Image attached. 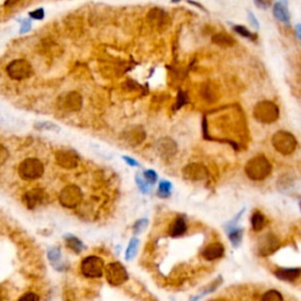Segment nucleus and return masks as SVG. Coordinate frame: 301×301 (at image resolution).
I'll return each instance as SVG.
<instances>
[{
	"label": "nucleus",
	"instance_id": "1",
	"mask_svg": "<svg viewBox=\"0 0 301 301\" xmlns=\"http://www.w3.org/2000/svg\"><path fill=\"white\" fill-rule=\"evenodd\" d=\"M245 171L250 179L260 181L266 179L271 174L272 166L265 156H256L247 162Z\"/></svg>",
	"mask_w": 301,
	"mask_h": 301
},
{
	"label": "nucleus",
	"instance_id": "2",
	"mask_svg": "<svg viewBox=\"0 0 301 301\" xmlns=\"http://www.w3.org/2000/svg\"><path fill=\"white\" fill-rule=\"evenodd\" d=\"M253 115L254 118L262 124H273L279 119V107L272 101H260L254 107Z\"/></svg>",
	"mask_w": 301,
	"mask_h": 301
},
{
	"label": "nucleus",
	"instance_id": "3",
	"mask_svg": "<svg viewBox=\"0 0 301 301\" xmlns=\"http://www.w3.org/2000/svg\"><path fill=\"white\" fill-rule=\"evenodd\" d=\"M44 171H45V168H44L43 162L36 158L25 159L18 167L19 177L26 181L38 179L44 174Z\"/></svg>",
	"mask_w": 301,
	"mask_h": 301
},
{
	"label": "nucleus",
	"instance_id": "4",
	"mask_svg": "<svg viewBox=\"0 0 301 301\" xmlns=\"http://www.w3.org/2000/svg\"><path fill=\"white\" fill-rule=\"evenodd\" d=\"M272 144L279 153L288 156V154L293 153L297 148L298 142L292 133L286 132V131H279L272 138Z\"/></svg>",
	"mask_w": 301,
	"mask_h": 301
},
{
	"label": "nucleus",
	"instance_id": "5",
	"mask_svg": "<svg viewBox=\"0 0 301 301\" xmlns=\"http://www.w3.org/2000/svg\"><path fill=\"white\" fill-rule=\"evenodd\" d=\"M8 77L13 80H25L30 78L33 73L32 65L25 59H16L11 61L6 67Z\"/></svg>",
	"mask_w": 301,
	"mask_h": 301
},
{
	"label": "nucleus",
	"instance_id": "6",
	"mask_svg": "<svg viewBox=\"0 0 301 301\" xmlns=\"http://www.w3.org/2000/svg\"><path fill=\"white\" fill-rule=\"evenodd\" d=\"M104 261L99 256L91 255L81 261V273L86 278H100L104 273Z\"/></svg>",
	"mask_w": 301,
	"mask_h": 301
},
{
	"label": "nucleus",
	"instance_id": "7",
	"mask_svg": "<svg viewBox=\"0 0 301 301\" xmlns=\"http://www.w3.org/2000/svg\"><path fill=\"white\" fill-rule=\"evenodd\" d=\"M83 200V192L78 186L69 185L60 192L59 201L64 207L67 208H74Z\"/></svg>",
	"mask_w": 301,
	"mask_h": 301
},
{
	"label": "nucleus",
	"instance_id": "8",
	"mask_svg": "<svg viewBox=\"0 0 301 301\" xmlns=\"http://www.w3.org/2000/svg\"><path fill=\"white\" fill-rule=\"evenodd\" d=\"M107 281L112 286H120L128 279L127 271L120 262H112L105 268Z\"/></svg>",
	"mask_w": 301,
	"mask_h": 301
},
{
	"label": "nucleus",
	"instance_id": "9",
	"mask_svg": "<svg viewBox=\"0 0 301 301\" xmlns=\"http://www.w3.org/2000/svg\"><path fill=\"white\" fill-rule=\"evenodd\" d=\"M60 106L69 112H75L83 106V98L78 92H69L60 99Z\"/></svg>",
	"mask_w": 301,
	"mask_h": 301
},
{
	"label": "nucleus",
	"instance_id": "10",
	"mask_svg": "<svg viewBox=\"0 0 301 301\" xmlns=\"http://www.w3.org/2000/svg\"><path fill=\"white\" fill-rule=\"evenodd\" d=\"M55 162L65 169L75 168L79 165V158L72 151H59L55 154Z\"/></svg>",
	"mask_w": 301,
	"mask_h": 301
},
{
	"label": "nucleus",
	"instance_id": "11",
	"mask_svg": "<svg viewBox=\"0 0 301 301\" xmlns=\"http://www.w3.org/2000/svg\"><path fill=\"white\" fill-rule=\"evenodd\" d=\"M184 177L188 180L199 181V180H205L208 177V171L204 165L200 163H191V165L186 166L183 171Z\"/></svg>",
	"mask_w": 301,
	"mask_h": 301
},
{
	"label": "nucleus",
	"instance_id": "12",
	"mask_svg": "<svg viewBox=\"0 0 301 301\" xmlns=\"http://www.w3.org/2000/svg\"><path fill=\"white\" fill-rule=\"evenodd\" d=\"M148 23L156 28H162L166 26V23L168 22V17L166 12H163L162 8H151V11L147 14Z\"/></svg>",
	"mask_w": 301,
	"mask_h": 301
},
{
	"label": "nucleus",
	"instance_id": "13",
	"mask_svg": "<svg viewBox=\"0 0 301 301\" xmlns=\"http://www.w3.org/2000/svg\"><path fill=\"white\" fill-rule=\"evenodd\" d=\"M44 200V191L40 188H33L31 191L26 192L23 201L26 205V207L30 209H34L38 205L43 203Z\"/></svg>",
	"mask_w": 301,
	"mask_h": 301
},
{
	"label": "nucleus",
	"instance_id": "14",
	"mask_svg": "<svg viewBox=\"0 0 301 301\" xmlns=\"http://www.w3.org/2000/svg\"><path fill=\"white\" fill-rule=\"evenodd\" d=\"M224 254V246L219 242H213V244L208 245L205 247V250L203 251V256L204 259L212 261V260H217L221 258Z\"/></svg>",
	"mask_w": 301,
	"mask_h": 301
},
{
	"label": "nucleus",
	"instance_id": "15",
	"mask_svg": "<svg viewBox=\"0 0 301 301\" xmlns=\"http://www.w3.org/2000/svg\"><path fill=\"white\" fill-rule=\"evenodd\" d=\"M273 16L276 17L277 20L281 23H288L289 22V13L286 6V2L278 1L273 6Z\"/></svg>",
	"mask_w": 301,
	"mask_h": 301
},
{
	"label": "nucleus",
	"instance_id": "16",
	"mask_svg": "<svg viewBox=\"0 0 301 301\" xmlns=\"http://www.w3.org/2000/svg\"><path fill=\"white\" fill-rule=\"evenodd\" d=\"M301 274L300 268H280L276 272V276L285 281H293Z\"/></svg>",
	"mask_w": 301,
	"mask_h": 301
},
{
	"label": "nucleus",
	"instance_id": "17",
	"mask_svg": "<svg viewBox=\"0 0 301 301\" xmlns=\"http://www.w3.org/2000/svg\"><path fill=\"white\" fill-rule=\"evenodd\" d=\"M212 42L214 43L215 45L221 46V47H232V46L235 44L234 39L226 33L215 34V36H213L212 38Z\"/></svg>",
	"mask_w": 301,
	"mask_h": 301
},
{
	"label": "nucleus",
	"instance_id": "18",
	"mask_svg": "<svg viewBox=\"0 0 301 301\" xmlns=\"http://www.w3.org/2000/svg\"><path fill=\"white\" fill-rule=\"evenodd\" d=\"M187 226H186V221L183 217H179L175 219V221L173 223V226L171 229V236L172 238H178V236H181L184 233L186 232Z\"/></svg>",
	"mask_w": 301,
	"mask_h": 301
},
{
	"label": "nucleus",
	"instance_id": "19",
	"mask_svg": "<svg viewBox=\"0 0 301 301\" xmlns=\"http://www.w3.org/2000/svg\"><path fill=\"white\" fill-rule=\"evenodd\" d=\"M158 146H159V150L162 151V153L166 154V156L168 154L167 151H169L171 156H173V153H175V144L173 140H171L169 138H163L159 140Z\"/></svg>",
	"mask_w": 301,
	"mask_h": 301
},
{
	"label": "nucleus",
	"instance_id": "20",
	"mask_svg": "<svg viewBox=\"0 0 301 301\" xmlns=\"http://www.w3.org/2000/svg\"><path fill=\"white\" fill-rule=\"evenodd\" d=\"M251 223H252V227L254 230L261 231L266 226V218L264 217V214H262V213L255 212L252 215Z\"/></svg>",
	"mask_w": 301,
	"mask_h": 301
},
{
	"label": "nucleus",
	"instance_id": "21",
	"mask_svg": "<svg viewBox=\"0 0 301 301\" xmlns=\"http://www.w3.org/2000/svg\"><path fill=\"white\" fill-rule=\"evenodd\" d=\"M66 245L69 250H72L75 253H80L84 248L83 242L79 240L78 238H74V236H69L66 239Z\"/></svg>",
	"mask_w": 301,
	"mask_h": 301
},
{
	"label": "nucleus",
	"instance_id": "22",
	"mask_svg": "<svg viewBox=\"0 0 301 301\" xmlns=\"http://www.w3.org/2000/svg\"><path fill=\"white\" fill-rule=\"evenodd\" d=\"M48 259L49 261H51V264L54 266L55 268H58V270H60V267L63 265H61V253L60 251L58 250V248H53V250L48 251Z\"/></svg>",
	"mask_w": 301,
	"mask_h": 301
},
{
	"label": "nucleus",
	"instance_id": "23",
	"mask_svg": "<svg viewBox=\"0 0 301 301\" xmlns=\"http://www.w3.org/2000/svg\"><path fill=\"white\" fill-rule=\"evenodd\" d=\"M233 30H234L238 34H240L241 37L246 38V39H251V40L256 39V34L252 33L247 27H245V26L242 25H234L233 26Z\"/></svg>",
	"mask_w": 301,
	"mask_h": 301
},
{
	"label": "nucleus",
	"instance_id": "24",
	"mask_svg": "<svg viewBox=\"0 0 301 301\" xmlns=\"http://www.w3.org/2000/svg\"><path fill=\"white\" fill-rule=\"evenodd\" d=\"M138 245H139L138 239L133 238L132 240H131L130 245H128V247H127V250H126V259L127 260H132L134 256L137 255V251H138Z\"/></svg>",
	"mask_w": 301,
	"mask_h": 301
},
{
	"label": "nucleus",
	"instance_id": "25",
	"mask_svg": "<svg viewBox=\"0 0 301 301\" xmlns=\"http://www.w3.org/2000/svg\"><path fill=\"white\" fill-rule=\"evenodd\" d=\"M229 236L231 239V242L233 244V246L236 247L241 241V236H242V231L239 229H232L231 227V232L229 233Z\"/></svg>",
	"mask_w": 301,
	"mask_h": 301
},
{
	"label": "nucleus",
	"instance_id": "26",
	"mask_svg": "<svg viewBox=\"0 0 301 301\" xmlns=\"http://www.w3.org/2000/svg\"><path fill=\"white\" fill-rule=\"evenodd\" d=\"M172 185L168 181H162L159 185V189H158V195L162 198H167L171 194Z\"/></svg>",
	"mask_w": 301,
	"mask_h": 301
},
{
	"label": "nucleus",
	"instance_id": "27",
	"mask_svg": "<svg viewBox=\"0 0 301 301\" xmlns=\"http://www.w3.org/2000/svg\"><path fill=\"white\" fill-rule=\"evenodd\" d=\"M262 301H283V299H282V295L280 294L279 292L272 289V291H268L267 293L264 294V297H262Z\"/></svg>",
	"mask_w": 301,
	"mask_h": 301
},
{
	"label": "nucleus",
	"instance_id": "28",
	"mask_svg": "<svg viewBox=\"0 0 301 301\" xmlns=\"http://www.w3.org/2000/svg\"><path fill=\"white\" fill-rule=\"evenodd\" d=\"M36 128L38 130H47V131H59V127L52 122H39L36 124Z\"/></svg>",
	"mask_w": 301,
	"mask_h": 301
},
{
	"label": "nucleus",
	"instance_id": "29",
	"mask_svg": "<svg viewBox=\"0 0 301 301\" xmlns=\"http://www.w3.org/2000/svg\"><path fill=\"white\" fill-rule=\"evenodd\" d=\"M136 179H137V184H138L139 188L141 189L142 193H147L148 191H150L151 185L147 183V181H146L145 178H144V179H142V178L140 177V175H138V177H137Z\"/></svg>",
	"mask_w": 301,
	"mask_h": 301
},
{
	"label": "nucleus",
	"instance_id": "30",
	"mask_svg": "<svg viewBox=\"0 0 301 301\" xmlns=\"http://www.w3.org/2000/svg\"><path fill=\"white\" fill-rule=\"evenodd\" d=\"M144 178L146 179V181H147V183L152 186L157 180V173L154 171H152V169H148V171H146L144 173Z\"/></svg>",
	"mask_w": 301,
	"mask_h": 301
},
{
	"label": "nucleus",
	"instance_id": "31",
	"mask_svg": "<svg viewBox=\"0 0 301 301\" xmlns=\"http://www.w3.org/2000/svg\"><path fill=\"white\" fill-rule=\"evenodd\" d=\"M8 156H10V153H8L7 148L4 145L0 144V166L4 165L7 162Z\"/></svg>",
	"mask_w": 301,
	"mask_h": 301
},
{
	"label": "nucleus",
	"instance_id": "32",
	"mask_svg": "<svg viewBox=\"0 0 301 301\" xmlns=\"http://www.w3.org/2000/svg\"><path fill=\"white\" fill-rule=\"evenodd\" d=\"M18 301H39V297L33 292H28V293L23 295Z\"/></svg>",
	"mask_w": 301,
	"mask_h": 301
},
{
	"label": "nucleus",
	"instance_id": "33",
	"mask_svg": "<svg viewBox=\"0 0 301 301\" xmlns=\"http://www.w3.org/2000/svg\"><path fill=\"white\" fill-rule=\"evenodd\" d=\"M30 17L32 19H37V20H42L45 17V12H44L43 8H38V10H34L33 12L30 13Z\"/></svg>",
	"mask_w": 301,
	"mask_h": 301
},
{
	"label": "nucleus",
	"instance_id": "34",
	"mask_svg": "<svg viewBox=\"0 0 301 301\" xmlns=\"http://www.w3.org/2000/svg\"><path fill=\"white\" fill-rule=\"evenodd\" d=\"M254 2H255L256 7L262 8V10H266L272 5V0H254Z\"/></svg>",
	"mask_w": 301,
	"mask_h": 301
},
{
	"label": "nucleus",
	"instance_id": "35",
	"mask_svg": "<svg viewBox=\"0 0 301 301\" xmlns=\"http://www.w3.org/2000/svg\"><path fill=\"white\" fill-rule=\"evenodd\" d=\"M187 103V96L185 93L180 92L179 95H178V101H177V109H179V107L183 106V105H185Z\"/></svg>",
	"mask_w": 301,
	"mask_h": 301
},
{
	"label": "nucleus",
	"instance_id": "36",
	"mask_svg": "<svg viewBox=\"0 0 301 301\" xmlns=\"http://www.w3.org/2000/svg\"><path fill=\"white\" fill-rule=\"evenodd\" d=\"M30 27H31V23L30 20H23L22 22V30H20V33H26V32L30 31Z\"/></svg>",
	"mask_w": 301,
	"mask_h": 301
},
{
	"label": "nucleus",
	"instance_id": "37",
	"mask_svg": "<svg viewBox=\"0 0 301 301\" xmlns=\"http://www.w3.org/2000/svg\"><path fill=\"white\" fill-rule=\"evenodd\" d=\"M248 18H250V20H251V23H252V25L254 26V27H256L258 28L259 27V23L256 22V18H255V16H254V14L252 13V12H248Z\"/></svg>",
	"mask_w": 301,
	"mask_h": 301
},
{
	"label": "nucleus",
	"instance_id": "38",
	"mask_svg": "<svg viewBox=\"0 0 301 301\" xmlns=\"http://www.w3.org/2000/svg\"><path fill=\"white\" fill-rule=\"evenodd\" d=\"M146 224H147V220H139L138 223L136 224V230H137V232H141V230L144 229V226H145Z\"/></svg>",
	"mask_w": 301,
	"mask_h": 301
},
{
	"label": "nucleus",
	"instance_id": "39",
	"mask_svg": "<svg viewBox=\"0 0 301 301\" xmlns=\"http://www.w3.org/2000/svg\"><path fill=\"white\" fill-rule=\"evenodd\" d=\"M124 160L128 163V165H131V166H139L138 162H136V160L131 159V158H128V157H124Z\"/></svg>",
	"mask_w": 301,
	"mask_h": 301
},
{
	"label": "nucleus",
	"instance_id": "40",
	"mask_svg": "<svg viewBox=\"0 0 301 301\" xmlns=\"http://www.w3.org/2000/svg\"><path fill=\"white\" fill-rule=\"evenodd\" d=\"M297 32H298V36H299V39L301 40V24H299V25H297Z\"/></svg>",
	"mask_w": 301,
	"mask_h": 301
},
{
	"label": "nucleus",
	"instance_id": "41",
	"mask_svg": "<svg viewBox=\"0 0 301 301\" xmlns=\"http://www.w3.org/2000/svg\"><path fill=\"white\" fill-rule=\"evenodd\" d=\"M0 301H4V297H2V293H1V289H0Z\"/></svg>",
	"mask_w": 301,
	"mask_h": 301
},
{
	"label": "nucleus",
	"instance_id": "42",
	"mask_svg": "<svg viewBox=\"0 0 301 301\" xmlns=\"http://www.w3.org/2000/svg\"><path fill=\"white\" fill-rule=\"evenodd\" d=\"M172 1H173V2H179L180 0H172Z\"/></svg>",
	"mask_w": 301,
	"mask_h": 301
}]
</instances>
